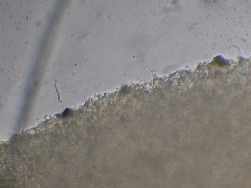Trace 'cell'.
<instances>
[{"label":"cell","mask_w":251,"mask_h":188,"mask_svg":"<svg viewBox=\"0 0 251 188\" xmlns=\"http://www.w3.org/2000/svg\"><path fill=\"white\" fill-rule=\"evenodd\" d=\"M213 63L214 65L220 67L226 66L228 63L227 61L221 56H217L215 57Z\"/></svg>","instance_id":"1"}]
</instances>
